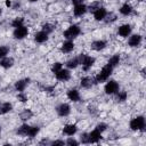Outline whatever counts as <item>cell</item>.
<instances>
[{
	"instance_id": "8fae6325",
	"label": "cell",
	"mask_w": 146,
	"mask_h": 146,
	"mask_svg": "<svg viewBox=\"0 0 146 146\" xmlns=\"http://www.w3.org/2000/svg\"><path fill=\"white\" fill-rule=\"evenodd\" d=\"M132 33V27L130 24H122L117 29V34L121 38H128Z\"/></svg>"
},
{
	"instance_id": "4fadbf2b",
	"label": "cell",
	"mask_w": 146,
	"mask_h": 146,
	"mask_svg": "<svg viewBox=\"0 0 146 146\" xmlns=\"http://www.w3.org/2000/svg\"><path fill=\"white\" fill-rule=\"evenodd\" d=\"M66 96H67L68 100H71V102H73V103H78V102H80V99H81L80 91H79L78 89H75V88L68 89L67 92H66Z\"/></svg>"
},
{
	"instance_id": "3957f363",
	"label": "cell",
	"mask_w": 146,
	"mask_h": 146,
	"mask_svg": "<svg viewBox=\"0 0 146 146\" xmlns=\"http://www.w3.org/2000/svg\"><path fill=\"white\" fill-rule=\"evenodd\" d=\"M81 34V27L76 24H72L70 25L64 32H63V36L65 38V40H74L76 39L79 35Z\"/></svg>"
},
{
	"instance_id": "7a4b0ae2",
	"label": "cell",
	"mask_w": 146,
	"mask_h": 146,
	"mask_svg": "<svg viewBox=\"0 0 146 146\" xmlns=\"http://www.w3.org/2000/svg\"><path fill=\"white\" fill-rule=\"evenodd\" d=\"M146 127V121L143 115H137L132 117L129 122V128L132 131H143Z\"/></svg>"
},
{
	"instance_id": "8992f818",
	"label": "cell",
	"mask_w": 146,
	"mask_h": 146,
	"mask_svg": "<svg viewBox=\"0 0 146 146\" xmlns=\"http://www.w3.org/2000/svg\"><path fill=\"white\" fill-rule=\"evenodd\" d=\"M27 35H29V27L25 26V25L18 26V27L14 29V31H13V36L16 40H23Z\"/></svg>"
},
{
	"instance_id": "5b68a950",
	"label": "cell",
	"mask_w": 146,
	"mask_h": 146,
	"mask_svg": "<svg viewBox=\"0 0 146 146\" xmlns=\"http://www.w3.org/2000/svg\"><path fill=\"white\" fill-rule=\"evenodd\" d=\"M120 90V84L116 80H107L104 86V92L106 95H115Z\"/></svg>"
},
{
	"instance_id": "f35d334b",
	"label": "cell",
	"mask_w": 146,
	"mask_h": 146,
	"mask_svg": "<svg viewBox=\"0 0 146 146\" xmlns=\"http://www.w3.org/2000/svg\"><path fill=\"white\" fill-rule=\"evenodd\" d=\"M98 7H100V3L99 2H92L89 7H88V10H90V11H94V10H96Z\"/></svg>"
},
{
	"instance_id": "ab89813d",
	"label": "cell",
	"mask_w": 146,
	"mask_h": 146,
	"mask_svg": "<svg viewBox=\"0 0 146 146\" xmlns=\"http://www.w3.org/2000/svg\"><path fill=\"white\" fill-rule=\"evenodd\" d=\"M50 145H60V146H64L65 145V140H62V139H56V140H52L49 143Z\"/></svg>"
},
{
	"instance_id": "ffe728a7",
	"label": "cell",
	"mask_w": 146,
	"mask_h": 146,
	"mask_svg": "<svg viewBox=\"0 0 146 146\" xmlns=\"http://www.w3.org/2000/svg\"><path fill=\"white\" fill-rule=\"evenodd\" d=\"M14 64H15V59H14L13 57L6 56V57H3V58L0 59V66H1L2 68H5V70H8V68L13 67Z\"/></svg>"
},
{
	"instance_id": "d4e9b609",
	"label": "cell",
	"mask_w": 146,
	"mask_h": 146,
	"mask_svg": "<svg viewBox=\"0 0 146 146\" xmlns=\"http://www.w3.org/2000/svg\"><path fill=\"white\" fill-rule=\"evenodd\" d=\"M120 62H121V56H120L119 54H114V55L107 60V64L114 68V67H116V66L120 64Z\"/></svg>"
},
{
	"instance_id": "603a6c76",
	"label": "cell",
	"mask_w": 146,
	"mask_h": 146,
	"mask_svg": "<svg viewBox=\"0 0 146 146\" xmlns=\"http://www.w3.org/2000/svg\"><path fill=\"white\" fill-rule=\"evenodd\" d=\"M65 65H66V68H68V70H74V68H76V67L80 65V57L76 56V57L70 58V59L65 63Z\"/></svg>"
},
{
	"instance_id": "f546056e",
	"label": "cell",
	"mask_w": 146,
	"mask_h": 146,
	"mask_svg": "<svg viewBox=\"0 0 146 146\" xmlns=\"http://www.w3.org/2000/svg\"><path fill=\"white\" fill-rule=\"evenodd\" d=\"M41 30L43 32H46L47 34H51L54 32V30H55V26L52 24H50V23H44V24H42Z\"/></svg>"
},
{
	"instance_id": "f6af8a7d",
	"label": "cell",
	"mask_w": 146,
	"mask_h": 146,
	"mask_svg": "<svg viewBox=\"0 0 146 146\" xmlns=\"http://www.w3.org/2000/svg\"><path fill=\"white\" fill-rule=\"evenodd\" d=\"M0 135H1V127H0Z\"/></svg>"
},
{
	"instance_id": "d6a6232c",
	"label": "cell",
	"mask_w": 146,
	"mask_h": 146,
	"mask_svg": "<svg viewBox=\"0 0 146 146\" xmlns=\"http://www.w3.org/2000/svg\"><path fill=\"white\" fill-rule=\"evenodd\" d=\"M63 68V63H60V62H55V63H52V65H51V67H50V70H51V72L55 74L56 72H58L59 70H62Z\"/></svg>"
},
{
	"instance_id": "b9f144b4",
	"label": "cell",
	"mask_w": 146,
	"mask_h": 146,
	"mask_svg": "<svg viewBox=\"0 0 146 146\" xmlns=\"http://www.w3.org/2000/svg\"><path fill=\"white\" fill-rule=\"evenodd\" d=\"M6 6L9 7V8H11V6H13V1H11V0H6Z\"/></svg>"
},
{
	"instance_id": "ba28073f",
	"label": "cell",
	"mask_w": 146,
	"mask_h": 146,
	"mask_svg": "<svg viewBox=\"0 0 146 146\" xmlns=\"http://www.w3.org/2000/svg\"><path fill=\"white\" fill-rule=\"evenodd\" d=\"M143 42V35L139 33H131L128 38V46L131 48H137Z\"/></svg>"
},
{
	"instance_id": "74e56055",
	"label": "cell",
	"mask_w": 146,
	"mask_h": 146,
	"mask_svg": "<svg viewBox=\"0 0 146 146\" xmlns=\"http://www.w3.org/2000/svg\"><path fill=\"white\" fill-rule=\"evenodd\" d=\"M95 129H97L99 132H104V131H106L107 130V124L106 123H104V122H100V123H98L97 125H96V128Z\"/></svg>"
},
{
	"instance_id": "1f68e13d",
	"label": "cell",
	"mask_w": 146,
	"mask_h": 146,
	"mask_svg": "<svg viewBox=\"0 0 146 146\" xmlns=\"http://www.w3.org/2000/svg\"><path fill=\"white\" fill-rule=\"evenodd\" d=\"M79 144H80V141H79V140H76L73 136L67 137V139L65 140V145H68V146H78Z\"/></svg>"
},
{
	"instance_id": "30bf717a",
	"label": "cell",
	"mask_w": 146,
	"mask_h": 146,
	"mask_svg": "<svg viewBox=\"0 0 146 146\" xmlns=\"http://www.w3.org/2000/svg\"><path fill=\"white\" fill-rule=\"evenodd\" d=\"M107 13H108L107 9H106L105 7H103V6H100V7H98L96 10L92 11L94 19H95L96 22H103V21L105 19V17H106Z\"/></svg>"
},
{
	"instance_id": "60d3db41",
	"label": "cell",
	"mask_w": 146,
	"mask_h": 146,
	"mask_svg": "<svg viewBox=\"0 0 146 146\" xmlns=\"http://www.w3.org/2000/svg\"><path fill=\"white\" fill-rule=\"evenodd\" d=\"M72 3H73V6L80 5V3H83V0H72Z\"/></svg>"
},
{
	"instance_id": "e575fe53",
	"label": "cell",
	"mask_w": 146,
	"mask_h": 146,
	"mask_svg": "<svg viewBox=\"0 0 146 146\" xmlns=\"http://www.w3.org/2000/svg\"><path fill=\"white\" fill-rule=\"evenodd\" d=\"M104 21H105L107 24H108V23H112V22H115V21H116V15L113 14V13H107V15H106V17H105Z\"/></svg>"
},
{
	"instance_id": "836d02e7",
	"label": "cell",
	"mask_w": 146,
	"mask_h": 146,
	"mask_svg": "<svg viewBox=\"0 0 146 146\" xmlns=\"http://www.w3.org/2000/svg\"><path fill=\"white\" fill-rule=\"evenodd\" d=\"M9 50H10L9 47H7V46H0V59L3 58V57H6V56H8Z\"/></svg>"
},
{
	"instance_id": "8d00e7d4",
	"label": "cell",
	"mask_w": 146,
	"mask_h": 146,
	"mask_svg": "<svg viewBox=\"0 0 146 146\" xmlns=\"http://www.w3.org/2000/svg\"><path fill=\"white\" fill-rule=\"evenodd\" d=\"M80 144H89V137H88V132H83L80 135Z\"/></svg>"
},
{
	"instance_id": "e0dca14e",
	"label": "cell",
	"mask_w": 146,
	"mask_h": 146,
	"mask_svg": "<svg viewBox=\"0 0 146 146\" xmlns=\"http://www.w3.org/2000/svg\"><path fill=\"white\" fill-rule=\"evenodd\" d=\"M88 137H89V144H97L102 139V132H99L97 129H94L92 131L88 132Z\"/></svg>"
},
{
	"instance_id": "7dc6e473",
	"label": "cell",
	"mask_w": 146,
	"mask_h": 146,
	"mask_svg": "<svg viewBox=\"0 0 146 146\" xmlns=\"http://www.w3.org/2000/svg\"><path fill=\"white\" fill-rule=\"evenodd\" d=\"M0 115H1V114H0Z\"/></svg>"
},
{
	"instance_id": "d6986e66",
	"label": "cell",
	"mask_w": 146,
	"mask_h": 146,
	"mask_svg": "<svg viewBox=\"0 0 146 146\" xmlns=\"http://www.w3.org/2000/svg\"><path fill=\"white\" fill-rule=\"evenodd\" d=\"M74 46H75V44H74L73 40H65V41L62 43V46H60V51H62L63 54H70V52L73 51Z\"/></svg>"
},
{
	"instance_id": "cb8c5ba5",
	"label": "cell",
	"mask_w": 146,
	"mask_h": 146,
	"mask_svg": "<svg viewBox=\"0 0 146 146\" xmlns=\"http://www.w3.org/2000/svg\"><path fill=\"white\" fill-rule=\"evenodd\" d=\"M33 116V112L30 110V108H24L21 113H19V119L23 121V122H27L30 119H32Z\"/></svg>"
},
{
	"instance_id": "2e32d148",
	"label": "cell",
	"mask_w": 146,
	"mask_h": 146,
	"mask_svg": "<svg viewBox=\"0 0 146 146\" xmlns=\"http://www.w3.org/2000/svg\"><path fill=\"white\" fill-rule=\"evenodd\" d=\"M88 11V7L84 3H80V5H75L73 7V15L75 17H81L83 16Z\"/></svg>"
},
{
	"instance_id": "44dd1931",
	"label": "cell",
	"mask_w": 146,
	"mask_h": 146,
	"mask_svg": "<svg viewBox=\"0 0 146 146\" xmlns=\"http://www.w3.org/2000/svg\"><path fill=\"white\" fill-rule=\"evenodd\" d=\"M94 84H95V81H94V79L90 78V76H83V78H81V80H80V86H81V88H83V89H90Z\"/></svg>"
},
{
	"instance_id": "f1b7e54d",
	"label": "cell",
	"mask_w": 146,
	"mask_h": 146,
	"mask_svg": "<svg viewBox=\"0 0 146 146\" xmlns=\"http://www.w3.org/2000/svg\"><path fill=\"white\" fill-rule=\"evenodd\" d=\"M115 97H116V100H117V102L123 103V102L127 100L128 94H127V91H124V90H119V91L115 94Z\"/></svg>"
},
{
	"instance_id": "52a82bcc",
	"label": "cell",
	"mask_w": 146,
	"mask_h": 146,
	"mask_svg": "<svg viewBox=\"0 0 146 146\" xmlns=\"http://www.w3.org/2000/svg\"><path fill=\"white\" fill-rule=\"evenodd\" d=\"M56 113L60 117H66L71 114V105L68 103H60L56 106Z\"/></svg>"
},
{
	"instance_id": "7bdbcfd3",
	"label": "cell",
	"mask_w": 146,
	"mask_h": 146,
	"mask_svg": "<svg viewBox=\"0 0 146 146\" xmlns=\"http://www.w3.org/2000/svg\"><path fill=\"white\" fill-rule=\"evenodd\" d=\"M29 2H36V1H39V0H27Z\"/></svg>"
},
{
	"instance_id": "4dcf8cb0",
	"label": "cell",
	"mask_w": 146,
	"mask_h": 146,
	"mask_svg": "<svg viewBox=\"0 0 146 146\" xmlns=\"http://www.w3.org/2000/svg\"><path fill=\"white\" fill-rule=\"evenodd\" d=\"M10 25H11L14 29H16V27H18V26H22V25H24V18H23V17H15V18L11 21Z\"/></svg>"
},
{
	"instance_id": "7c38bea8",
	"label": "cell",
	"mask_w": 146,
	"mask_h": 146,
	"mask_svg": "<svg viewBox=\"0 0 146 146\" xmlns=\"http://www.w3.org/2000/svg\"><path fill=\"white\" fill-rule=\"evenodd\" d=\"M30 83V78H24V79H19L15 82L14 84V88L17 92H21V91H24L26 89V87L29 86Z\"/></svg>"
},
{
	"instance_id": "ac0fdd59",
	"label": "cell",
	"mask_w": 146,
	"mask_h": 146,
	"mask_svg": "<svg viewBox=\"0 0 146 146\" xmlns=\"http://www.w3.org/2000/svg\"><path fill=\"white\" fill-rule=\"evenodd\" d=\"M106 46H107V42L105 40H100L99 39V40L92 41L91 44H90V48L92 50H95V51H102V50H104L106 48Z\"/></svg>"
},
{
	"instance_id": "bcb514c9",
	"label": "cell",
	"mask_w": 146,
	"mask_h": 146,
	"mask_svg": "<svg viewBox=\"0 0 146 146\" xmlns=\"http://www.w3.org/2000/svg\"><path fill=\"white\" fill-rule=\"evenodd\" d=\"M0 105H1V100H0Z\"/></svg>"
},
{
	"instance_id": "5bb4252c",
	"label": "cell",
	"mask_w": 146,
	"mask_h": 146,
	"mask_svg": "<svg viewBox=\"0 0 146 146\" xmlns=\"http://www.w3.org/2000/svg\"><path fill=\"white\" fill-rule=\"evenodd\" d=\"M63 135L67 136V137H71V136H74L76 132H78V125L74 124V123H70V124H66L64 125L63 130H62Z\"/></svg>"
},
{
	"instance_id": "9a60e30c",
	"label": "cell",
	"mask_w": 146,
	"mask_h": 146,
	"mask_svg": "<svg viewBox=\"0 0 146 146\" xmlns=\"http://www.w3.org/2000/svg\"><path fill=\"white\" fill-rule=\"evenodd\" d=\"M48 39H49V34H47V33L43 32L42 30L35 32L34 35H33V40H34V42H36V43H44L46 41H48Z\"/></svg>"
},
{
	"instance_id": "277c9868",
	"label": "cell",
	"mask_w": 146,
	"mask_h": 146,
	"mask_svg": "<svg viewBox=\"0 0 146 146\" xmlns=\"http://www.w3.org/2000/svg\"><path fill=\"white\" fill-rule=\"evenodd\" d=\"M79 57H80V65L82 66V70H83L84 72L89 71V70L94 66V64H95V62H96V58L92 57V56H90V55L80 54Z\"/></svg>"
},
{
	"instance_id": "d590c367",
	"label": "cell",
	"mask_w": 146,
	"mask_h": 146,
	"mask_svg": "<svg viewBox=\"0 0 146 146\" xmlns=\"http://www.w3.org/2000/svg\"><path fill=\"white\" fill-rule=\"evenodd\" d=\"M17 99H18L21 103H26V102L29 100V97H27V95H26L24 91H21V92L17 94Z\"/></svg>"
},
{
	"instance_id": "6da1fadb",
	"label": "cell",
	"mask_w": 146,
	"mask_h": 146,
	"mask_svg": "<svg viewBox=\"0 0 146 146\" xmlns=\"http://www.w3.org/2000/svg\"><path fill=\"white\" fill-rule=\"evenodd\" d=\"M113 70H114V68H113L112 66H110L108 64L104 65V66L102 67V70L97 73V75L94 78L95 83H103V82H106V81L110 79V76L112 75Z\"/></svg>"
},
{
	"instance_id": "9c48e42d",
	"label": "cell",
	"mask_w": 146,
	"mask_h": 146,
	"mask_svg": "<svg viewBox=\"0 0 146 146\" xmlns=\"http://www.w3.org/2000/svg\"><path fill=\"white\" fill-rule=\"evenodd\" d=\"M54 75H55L56 80L62 81V82H66V81H68L71 79V71L68 68H64L63 67L62 70H59L58 72H56Z\"/></svg>"
},
{
	"instance_id": "7402d4cb",
	"label": "cell",
	"mask_w": 146,
	"mask_h": 146,
	"mask_svg": "<svg viewBox=\"0 0 146 146\" xmlns=\"http://www.w3.org/2000/svg\"><path fill=\"white\" fill-rule=\"evenodd\" d=\"M119 11H120V14H121L122 16H129V15H131V14H132L133 8H132V6H131L130 3L125 2V3H123V5L120 7Z\"/></svg>"
},
{
	"instance_id": "83f0119b",
	"label": "cell",
	"mask_w": 146,
	"mask_h": 146,
	"mask_svg": "<svg viewBox=\"0 0 146 146\" xmlns=\"http://www.w3.org/2000/svg\"><path fill=\"white\" fill-rule=\"evenodd\" d=\"M39 132H40V128H39L38 125H30L29 131H27V136H26V137L34 138Z\"/></svg>"
},
{
	"instance_id": "ee69618b",
	"label": "cell",
	"mask_w": 146,
	"mask_h": 146,
	"mask_svg": "<svg viewBox=\"0 0 146 146\" xmlns=\"http://www.w3.org/2000/svg\"><path fill=\"white\" fill-rule=\"evenodd\" d=\"M1 15H2V9L0 8V16H1Z\"/></svg>"
},
{
	"instance_id": "4316f807",
	"label": "cell",
	"mask_w": 146,
	"mask_h": 146,
	"mask_svg": "<svg viewBox=\"0 0 146 146\" xmlns=\"http://www.w3.org/2000/svg\"><path fill=\"white\" fill-rule=\"evenodd\" d=\"M29 128H30V125L26 123V122H24L18 129H17V131H16V133L18 135V136H23V137H26L27 136V131H29Z\"/></svg>"
},
{
	"instance_id": "484cf974",
	"label": "cell",
	"mask_w": 146,
	"mask_h": 146,
	"mask_svg": "<svg viewBox=\"0 0 146 146\" xmlns=\"http://www.w3.org/2000/svg\"><path fill=\"white\" fill-rule=\"evenodd\" d=\"M11 110H13V104L10 102L1 103V105H0V114H7Z\"/></svg>"
}]
</instances>
